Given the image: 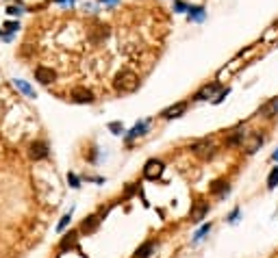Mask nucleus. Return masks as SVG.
<instances>
[{"label": "nucleus", "instance_id": "obj_26", "mask_svg": "<svg viewBox=\"0 0 278 258\" xmlns=\"http://www.w3.org/2000/svg\"><path fill=\"white\" fill-rule=\"evenodd\" d=\"M109 130H111L113 135H122V133H124V124H122V121H111V124H109Z\"/></svg>", "mask_w": 278, "mask_h": 258}, {"label": "nucleus", "instance_id": "obj_11", "mask_svg": "<svg viewBox=\"0 0 278 258\" xmlns=\"http://www.w3.org/2000/svg\"><path fill=\"white\" fill-rule=\"evenodd\" d=\"M185 111H187V102H176V104L161 111V117H163V120H176V117H180Z\"/></svg>", "mask_w": 278, "mask_h": 258}, {"label": "nucleus", "instance_id": "obj_1", "mask_svg": "<svg viewBox=\"0 0 278 258\" xmlns=\"http://www.w3.org/2000/svg\"><path fill=\"white\" fill-rule=\"evenodd\" d=\"M113 89L118 93H135L139 89V76L133 69H120L113 78Z\"/></svg>", "mask_w": 278, "mask_h": 258}, {"label": "nucleus", "instance_id": "obj_10", "mask_svg": "<svg viewBox=\"0 0 278 258\" xmlns=\"http://www.w3.org/2000/svg\"><path fill=\"white\" fill-rule=\"evenodd\" d=\"M208 213V202H196V204L191 206V213H189V219H191L193 224H200L202 219L207 217Z\"/></svg>", "mask_w": 278, "mask_h": 258}, {"label": "nucleus", "instance_id": "obj_18", "mask_svg": "<svg viewBox=\"0 0 278 258\" xmlns=\"http://www.w3.org/2000/svg\"><path fill=\"white\" fill-rule=\"evenodd\" d=\"M13 85H16L17 89H20V91L24 93L26 98H31V100H35V98H37L35 89L31 87V85H29V83H26V81H22V78H16V81H13Z\"/></svg>", "mask_w": 278, "mask_h": 258}, {"label": "nucleus", "instance_id": "obj_32", "mask_svg": "<svg viewBox=\"0 0 278 258\" xmlns=\"http://www.w3.org/2000/svg\"><path fill=\"white\" fill-rule=\"evenodd\" d=\"M54 2H59V4H63V7H72L76 0H54Z\"/></svg>", "mask_w": 278, "mask_h": 258}, {"label": "nucleus", "instance_id": "obj_21", "mask_svg": "<svg viewBox=\"0 0 278 258\" xmlns=\"http://www.w3.org/2000/svg\"><path fill=\"white\" fill-rule=\"evenodd\" d=\"M278 187V167L270 172V176H267V189H276Z\"/></svg>", "mask_w": 278, "mask_h": 258}, {"label": "nucleus", "instance_id": "obj_29", "mask_svg": "<svg viewBox=\"0 0 278 258\" xmlns=\"http://www.w3.org/2000/svg\"><path fill=\"white\" fill-rule=\"evenodd\" d=\"M228 93H230V89H228V87H226V89H222V91L217 93V98H215V100H213V104H220V102L224 100V98L228 96Z\"/></svg>", "mask_w": 278, "mask_h": 258}, {"label": "nucleus", "instance_id": "obj_31", "mask_svg": "<svg viewBox=\"0 0 278 258\" xmlns=\"http://www.w3.org/2000/svg\"><path fill=\"white\" fill-rule=\"evenodd\" d=\"M239 213H242V208H235V210H233V213H230V215H228V222H230V224H235V222H237Z\"/></svg>", "mask_w": 278, "mask_h": 258}, {"label": "nucleus", "instance_id": "obj_17", "mask_svg": "<svg viewBox=\"0 0 278 258\" xmlns=\"http://www.w3.org/2000/svg\"><path fill=\"white\" fill-rule=\"evenodd\" d=\"M243 139H245V130H243V126H239V128H235L233 133L226 137V145H230V148H235V145H242Z\"/></svg>", "mask_w": 278, "mask_h": 258}, {"label": "nucleus", "instance_id": "obj_8", "mask_svg": "<svg viewBox=\"0 0 278 258\" xmlns=\"http://www.w3.org/2000/svg\"><path fill=\"white\" fill-rule=\"evenodd\" d=\"M35 81L41 85H50V83L57 81V72L52 68H46V65H37L35 68Z\"/></svg>", "mask_w": 278, "mask_h": 258}, {"label": "nucleus", "instance_id": "obj_23", "mask_svg": "<svg viewBox=\"0 0 278 258\" xmlns=\"http://www.w3.org/2000/svg\"><path fill=\"white\" fill-rule=\"evenodd\" d=\"M208 232H211V224H207V226H202L200 230H198V232L193 234V241H202V239H205Z\"/></svg>", "mask_w": 278, "mask_h": 258}, {"label": "nucleus", "instance_id": "obj_12", "mask_svg": "<svg viewBox=\"0 0 278 258\" xmlns=\"http://www.w3.org/2000/svg\"><path fill=\"white\" fill-rule=\"evenodd\" d=\"M100 226V215H87L81 224V232L83 234H94Z\"/></svg>", "mask_w": 278, "mask_h": 258}, {"label": "nucleus", "instance_id": "obj_24", "mask_svg": "<svg viewBox=\"0 0 278 258\" xmlns=\"http://www.w3.org/2000/svg\"><path fill=\"white\" fill-rule=\"evenodd\" d=\"M2 29H4V33H16L17 29H20V22H17V20H9V22H4V24H2Z\"/></svg>", "mask_w": 278, "mask_h": 258}, {"label": "nucleus", "instance_id": "obj_19", "mask_svg": "<svg viewBox=\"0 0 278 258\" xmlns=\"http://www.w3.org/2000/svg\"><path fill=\"white\" fill-rule=\"evenodd\" d=\"M152 250H155V241H146L143 245H139L135 250V254H133V258H150Z\"/></svg>", "mask_w": 278, "mask_h": 258}, {"label": "nucleus", "instance_id": "obj_16", "mask_svg": "<svg viewBox=\"0 0 278 258\" xmlns=\"http://www.w3.org/2000/svg\"><path fill=\"white\" fill-rule=\"evenodd\" d=\"M205 16H207V11H205L202 4H191V7L187 9V20L189 22H202Z\"/></svg>", "mask_w": 278, "mask_h": 258}, {"label": "nucleus", "instance_id": "obj_5", "mask_svg": "<svg viewBox=\"0 0 278 258\" xmlns=\"http://www.w3.org/2000/svg\"><path fill=\"white\" fill-rule=\"evenodd\" d=\"M163 161H159V158H150V161L143 165V178L146 180H156V178H161V173H163Z\"/></svg>", "mask_w": 278, "mask_h": 258}, {"label": "nucleus", "instance_id": "obj_4", "mask_svg": "<svg viewBox=\"0 0 278 258\" xmlns=\"http://www.w3.org/2000/svg\"><path fill=\"white\" fill-rule=\"evenodd\" d=\"M222 91V85L220 83H211V85H205L202 89H198L196 93H193V100L196 102H202V100H215L217 93Z\"/></svg>", "mask_w": 278, "mask_h": 258}, {"label": "nucleus", "instance_id": "obj_15", "mask_svg": "<svg viewBox=\"0 0 278 258\" xmlns=\"http://www.w3.org/2000/svg\"><path fill=\"white\" fill-rule=\"evenodd\" d=\"M259 115L265 117V120H272L274 115H278V98H272V100H267L265 104H261Z\"/></svg>", "mask_w": 278, "mask_h": 258}, {"label": "nucleus", "instance_id": "obj_14", "mask_svg": "<svg viewBox=\"0 0 278 258\" xmlns=\"http://www.w3.org/2000/svg\"><path fill=\"white\" fill-rule=\"evenodd\" d=\"M109 26L106 24H96V26H91V31H89V39L94 41V44H100V41H104L106 37H109Z\"/></svg>", "mask_w": 278, "mask_h": 258}, {"label": "nucleus", "instance_id": "obj_28", "mask_svg": "<svg viewBox=\"0 0 278 258\" xmlns=\"http://www.w3.org/2000/svg\"><path fill=\"white\" fill-rule=\"evenodd\" d=\"M187 2H183V0H174V11L176 13H187Z\"/></svg>", "mask_w": 278, "mask_h": 258}, {"label": "nucleus", "instance_id": "obj_25", "mask_svg": "<svg viewBox=\"0 0 278 258\" xmlns=\"http://www.w3.org/2000/svg\"><path fill=\"white\" fill-rule=\"evenodd\" d=\"M26 11V9H24V4H20V2H17V4H13V7H9L7 9V13H9V16H22V13H24Z\"/></svg>", "mask_w": 278, "mask_h": 258}, {"label": "nucleus", "instance_id": "obj_13", "mask_svg": "<svg viewBox=\"0 0 278 258\" xmlns=\"http://www.w3.org/2000/svg\"><path fill=\"white\" fill-rule=\"evenodd\" d=\"M148 126H150V121H148V120H143V121H137V124L133 126L131 130H128V135H126V143H133V139H137V137H143V135L148 133Z\"/></svg>", "mask_w": 278, "mask_h": 258}, {"label": "nucleus", "instance_id": "obj_6", "mask_svg": "<svg viewBox=\"0 0 278 258\" xmlns=\"http://www.w3.org/2000/svg\"><path fill=\"white\" fill-rule=\"evenodd\" d=\"M263 141H265V139H263L261 133H248L243 139V143H242V148L245 150V154H254L257 150H261Z\"/></svg>", "mask_w": 278, "mask_h": 258}, {"label": "nucleus", "instance_id": "obj_34", "mask_svg": "<svg viewBox=\"0 0 278 258\" xmlns=\"http://www.w3.org/2000/svg\"><path fill=\"white\" fill-rule=\"evenodd\" d=\"M272 158H274V161H278V152H274V156H272Z\"/></svg>", "mask_w": 278, "mask_h": 258}, {"label": "nucleus", "instance_id": "obj_33", "mask_svg": "<svg viewBox=\"0 0 278 258\" xmlns=\"http://www.w3.org/2000/svg\"><path fill=\"white\" fill-rule=\"evenodd\" d=\"M98 2H103V4H118L120 0H98Z\"/></svg>", "mask_w": 278, "mask_h": 258}, {"label": "nucleus", "instance_id": "obj_30", "mask_svg": "<svg viewBox=\"0 0 278 258\" xmlns=\"http://www.w3.org/2000/svg\"><path fill=\"white\" fill-rule=\"evenodd\" d=\"M135 191H137V185H133V182H131V185L126 187V191H124V198H133V195H135Z\"/></svg>", "mask_w": 278, "mask_h": 258}, {"label": "nucleus", "instance_id": "obj_7", "mask_svg": "<svg viewBox=\"0 0 278 258\" xmlns=\"http://www.w3.org/2000/svg\"><path fill=\"white\" fill-rule=\"evenodd\" d=\"M29 156L33 161H44V158L50 156V148L46 141H33L29 145Z\"/></svg>", "mask_w": 278, "mask_h": 258}, {"label": "nucleus", "instance_id": "obj_27", "mask_svg": "<svg viewBox=\"0 0 278 258\" xmlns=\"http://www.w3.org/2000/svg\"><path fill=\"white\" fill-rule=\"evenodd\" d=\"M68 182H70V187H72V189H78V187H81V178H78L76 173H72V172L68 173Z\"/></svg>", "mask_w": 278, "mask_h": 258}, {"label": "nucleus", "instance_id": "obj_3", "mask_svg": "<svg viewBox=\"0 0 278 258\" xmlns=\"http://www.w3.org/2000/svg\"><path fill=\"white\" fill-rule=\"evenodd\" d=\"M70 100L76 102V104H94L96 96H94V91L87 87H74L72 91H70Z\"/></svg>", "mask_w": 278, "mask_h": 258}, {"label": "nucleus", "instance_id": "obj_22", "mask_svg": "<svg viewBox=\"0 0 278 258\" xmlns=\"http://www.w3.org/2000/svg\"><path fill=\"white\" fill-rule=\"evenodd\" d=\"M70 222H72V210H70V213H66V215L61 217V222H59V226H57V232H63V230L68 228Z\"/></svg>", "mask_w": 278, "mask_h": 258}, {"label": "nucleus", "instance_id": "obj_20", "mask_svg": "<svg viewBox=\"0 0 278 258\" xmlns=\"http://www.w3.org/2000/svg\"><path fill=\"white\" fill-rule=\"evenodd\" d=\"M208 191H211L213 195H226V193H228V182H226V180H213L211 189H208Z\"/></svg>", "mask_w": 278, "mask_h": 258}, {"label": "nucleus", "instance_id": "obj_2", "mask_svg": "<svg viewBox=\"0 0 278 258\" xmlns=\"http://www.w3.org/2000/svg\"><path fill=\"white\" fill-rule=\"evenodd\" d=\"M189 150H191L198 158H202V161H208V158L215 156V143L208 141V139H202V141L191 143V148Z\"/></svg>", "mask_w": 278, "mask_h": 258}, {"label": "nucleus", "instance_id": "obj_9", "mask_svg": "<svg viewBox=\"0 0 278 258\" xmlns=\"http://www.w3.org/2000/svg\"><path fill=\"white\" fill-rule=\"evenodd\" d=\"M78 247V230H70L61 237L59 241V250L61 252H70V250H76Z\"/></svg>", "mask_w": 278, "mask_h": 258}]
</instances>
